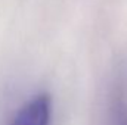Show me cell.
<instances>
[{
  "mask_svg": "<svg viewBox=\"0 0 127 125\" xmlns=\"http://www.w3.org/2000/svg\"><path fill=\"white\" fill-rule=\"evenodd\" d=\"M105 125H127V65L118 71L108 93Z\"/></svg>",
  "mask_w": 127,
  "mask_h": 125,
  "instance_id": "6da1fadb",
  "label": "cell"
},
{
  "mask_svg": "<svg viewBox=\"0 0 127 125\" xmlns=\"http://www.w3.org/2000/svg\"><path fill=\"white\" fill-rule=\"evenodd\" d=\"M52 100L46 93L37 94L15 113L9 125H50Z\"/></svg>",
  "mask_w": 127,
  "mask_h": 125,
  "instance_id": "7a4b0ae2",
  "label": "cell"
}]
</instances>
